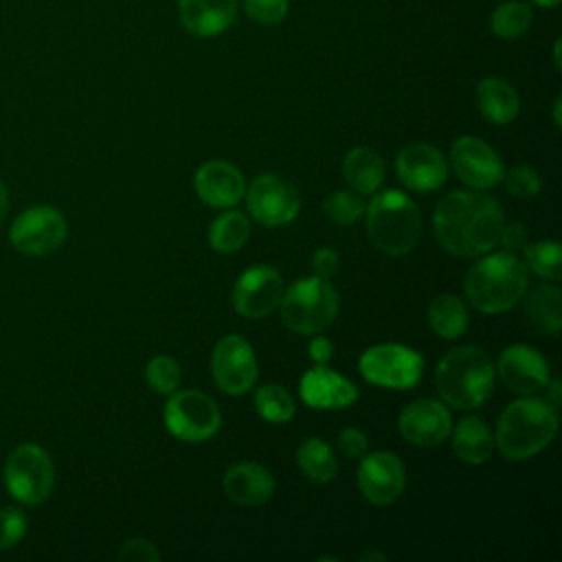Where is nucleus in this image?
I'll use <instances>...</instances> for the list:
<instances>
[{
	"label": "nucleus",
	"mask_w": 562,
	"mask_h": 562,
	"mask_svg": "<svg viewBox=\"0 0 562 562\" xmlns=\"http://www.w3.org/2000/svg\"><path fill=\"white\" fill-rule=\"evenodd\" d=\"M505 224L501 204L472 191L446 193L432 213V228L439 244L457 257H481L498 244Z\"/></svg>",
	"instance_id": "f257e3e1"
},
{
	"label": "nucleus",
	"mask_w": 562,
	"mask_h": 562,
	"mask_svg": "<svg viewBox=\"0 0 562 562\" xmlns=\"http://www.w3.org/2000/svg\"><path fill=\"white\" fill-rule=\"evenodd\" d=\"M558 432V413L547 400L525 395L498 417L494 446L509 461H525L544 450Z\"/></svg>",
	"instance_id": "f03ea898"
},
{
	"label": "nucleus",
	"mask_w": 562,
	"mask_h": 562,
	"mask_svg": "<svg viewBox=\"0 0 562 562\" xmlns=\"http://www.w3.org/2000/svg\"><path fill=\"white\" fill-rule=\"evenodd\" d=\"M527 281V266L516 255L492 252L468 270L463 290L479 312L503 314L525 299Z\"/></svg>",
	"instance_id": "7ed1b4c3"
},
{
	"label": "nucleus",
	"mask_w": 562,
	"mask_h": 562,
	"mask_svg": "<svg viewBox=\"0 0 562 562\" xmlns=\"http://www.w3.org/2000/svg\"><path fill=\"white\" fill-rule=\"evenodd\" d=\"M435 382L446 404L459 411H472L492 395L494 367L483 349L461 345L439 360Z\"/></svg>",
	"instance_id": "20e7f679"
},
{
	"label": "nucleus",
	"mask_w": 562,
	"mask_h": 562,
	"mask_svg": "<svg viewBox=\"0 0 562 562\" xmlns=\"http://www.w3.org/2000/svg\"><path fill=\"white\" fill-rule=\"evenodd\" d=\"M367 235L371 244L386 255H406L422 235V215L417 204L402 191H375L364 206Z\"/></svg>",
	"instance_id": "39448f33"
},
{
	"label": "nucleus",
	"mask_w": 562,
	"mask_h": 562,
	"mask_svg": "<svg viewBox=\"0 0 562 562\" xmlns=\"http://www.w3.org/2000/svg\"><path fill=\"white\" fill-rule=\"evenodd\" d=\"M281 323L294 334H318L338 314V294L327 279L316 274L299 279L281 296Z\"/></svg>",
	"instance_id": "423d86ee"
},
{
	"label": "nucleus",
	"mask_w": 562,
	"mask_h": 562,
	"mask_svg": "<svg viewBox=\"0 0 562 562\" xmlns=\"http://www.w3.org/2000/svg\"><path fill=\"white\" fill-rule=\"evenodd\" d=\"M53 483L55 465L42 446L22 443L7 457L4 487L15 501L24 505H40L48 498Z\"/></svg>",
	"instance_id": "0eeeda50"
},
{
	"label": "nucleus",
	"mask_w": 562,
	"mask_h": 562,
	"mask_svg": "<svg viewBox=\"0 0 562 562\" xmlns=\"http://www.w3.org/2000/svg\"><path fill=\"white\" fill-rule=\"evenodd\" d=\"M167 430L187 443L211 439L222 426V413L213 397L202 391H173L162 411Z\"/></svg>",
	"instance_id": "6e6552de"
},
{
	"label": "nucleus",
	"mask_w": 562,
	"mask_h": 562,
	"mask_svg": "<svg viewBox=\"0 0 562 562\" xmlns=\"http://www.w3.org/2000/svg\"><path fill=\"white\" fill-rule=\"evenodd\" d=\"M360 373L367 382L386 389H413L424 371V358L400 342H380L360 356Z\"/></svg>",
	"instance_id": "1a4fd4ad"
},
{
	"label": "nucleus",
	"mask_w": 562,
	"mask_h": 562,
	"mask_svg": "<svg viewBox=\"0 0 562 562\" xmlns=\"http://www.w3.org/2000/svg\"><path fill=\"white\" fill-rule=\"evenodd\" d=\"M66 217L55 206H31L11 224V244L24 255H48L66 239Z\"/></svg>",
	"instance_id": "9d476101"
},
{
	"label": "nucleus",
	"mask_w": 562,
	"mask_h": 562,
	"mask_svg": "<svg viewBox=\"0 0 562 562\" xmlns=\"http://www.w3.org/2000/svg\"><path fill=\"white\" fill-rule=\"evenodd\" d=\"M215 384L228 395H241L257 382V358L250 342L237 334L224 336L211 353Z\"/></svg>",
	"instance_id": "9b49d317"
},
{
	"label": "nucleus",
	"mask_w": 562,
	"mask_h": 562,
	"mask_svg": "<svg viewBox=\"0 0 562 562\" xmlns=\"http://www.w3.org/2000/svg\"><path fill=\"white\" fill-rule=\"evenodd\" d=\"M450 165L459 180L474 191H487L505 176L501 156L479 136H459L450 147Z\"/></svg>",
	"instance_id": "f8f14e48"
},
{
	"label": "nucleus",
	"mask_w": 562,
	"mask_h": 562,
	"mask_svg": "<svg viewBox=\"0 0 562 562\" xmlns=\"http://www.w3.org/2000/svg\"><path fill=\"white\" fill-rule=\"evenodd\" d=\"M250 215L263 226H283L299 215L301 200L296 189L274 173H259L246 191Z\"/></svg>",
	"instance_id": "ddd939ff"
},
{
	"label": "nucleus",
	"mask_w": 562,
	"mask_h": 562,
	"mask_svg": "<svg viewBox=\"0 0 562 562\" xmlns=\"http://www.w3.org/2000/svg\"><path fill=\"white\" fill-rule=\"evenodd\" d=\"M283 296V277L270 266L244 270L233 285V307L244 318H263L272 314Z\"/></svg>",
	"instance_id": "4468645a"
},
{
	"label": "nucleus",
	"mask_w": 562,
	"mask_h": 562,
	"mask_svg": "<svg viewBox=\"0 0 562 562\" xmlns=\"http://www.w3.org/2000/svg\"><path fill=\"white\" fill-rule=\"evenodd\" d=\"M406 485V470L397 454L378 450L360 457L358 487L373 505H391L400 498Z\"/></svg>",
	"instance_id": "2eb2a0df"
},
{
	"label": "nucleus",
	"mask_w": 562,
	"mask_h": 562,
	"mask_svg": "<svg viewBox=\"0 0 562 562\" xmlns=\"http://www.w3.org/2000/svg\"><path fill=\"white\" fill-rule=\"evenodd\" d=\"M496 373L501 382L518 393L531 395L547 386L549 382V362L547 358L531 345H509L501 351L496 362Z\"/></svg>",
	"instance_id": "dca6fc26"
},
{
	"label": "nucleus",
	"mask_w": 562,
	"mask_h": 562,
	"mask_svg": "<svg viewBox=\"0 0 562 562\" xmlns=\"http://www.w3.org/2000/svg\"><path fill=\"white\" fill-rule=\"evenodd\" d=\"M395 171L406 189L428 193L446 182L448 165L437 147L428 143H411L397 151Z\"/></svg>",
	"instance_id": "f3484780"
},
{
	"label": "nucleus",
	"mask_w": 562,
	"mask_h": 562,
	"mask_svg": "<svg viewBox=\"0 0 562 562\" xmlns=\"http://www.w3.org/2000/svg\"><path fill=\"white\" fill-rule=\"evenodd\" d=\"M397 430L413 446H439L452 430V417L439 400H415L400 413Z\"/></svg>",
	"instance_id": "a211bd4d"
},
{
	"label": "nucleus",
	"mask_w": 562,
	"mask_h": 562,
	"mask_svg": "<svg viewBox=\"0 0 562 562\" xmlns=\"http://www.w3.org/2000/svg\"><path fill=\"white\" fill-rule=\"evenodd\" d=\"M193 187L198 198L213 209L235 206L246 193L241 171L226 160H209L200 165L193 176Z\"/></svg>",
	"instance_id": "6ab92c4d"
},
{
	"label": "nucleus",
	"mask_w": 562,
	"mask_h": 562,
	"mask_svg": "<svg viewBox=\"0 0 562 562\" xmlns=\"http://www.w3.org/2000/svg\"><path fill=\"white\" fill-rule=\"evenodd\" d=\"M301 397L310 408H347L358 400V389L345 375L316 364L301 378Z\"/></svg>",
	"instance_id": "aec40b11"
},
{
	"label": "nucleus",
	"mask_w": 562,
	"mask_h": 562,
	"mask_svg": "<svg viewBox=\"0 0 562 562\" xmlns=\"http://www.w3.org/2000/svg\"><path fill=\"white\" fill-rule=\"evenodd\" d=\"M222 490L228 501L241 507H259L274 494V479L261 463H237L224 472Z\"/></svg>",
	"instance_id": "412c9836"
},
{
	"label": "nucleus",
	"mask_w": 562,
	"mask_h": 562,
	"mask_svg": "<svg viewBox=\"0 0 562 562\" xmlns=\"http://www.w3.org/2000/svg\"><path fill=\"white\" fill-rule=\"evenodd\" d=\"M178 13L182 26L191 35L215 37L233 24L237 0H180Z\"/></svg>",
	"instance_id": "4be33fe9"
},
{
	"label": "nucleus",
	"mask_w": 562,
	"mask_h": 562,
	"mask_svg": "<svg viewBox=\"0 0 562 562\" xmlns=\"http://www.w3.org/2000/svg\"><path fill=\"white\" fill-rule=\"evenodd\" d=\"M474 99L483 119L494 125H505L514 121L520 110V99L516 88L501 77H485L476 86Z\"/></svg>",
	"instance_id": "5701e85b"
},
{
	"label": "nucleus",
	"mask_w": 562,
	"mask_h": 562,
	"mask_svg": "<svg viewBox=\"0 0 562 562\" xmlns=\"http://www.w3.org/2000/svg\"><path fill=\"white\" fill-rule=\"evenodd\" d=\"M384 160L371 147H353L342 162L345 182L360 195H373L384 182Z\"/></svg>",
	"instance_id": "b1692460"
},
{
	"label": "nucleus",
	"mask_w": 562,
	"mask_h": 562,
	"mask_svg": "<svg viewBox=\"0 0 562 562\" xmlns=\"http://www.w3.org/2000/svg\"><path fill=\"white\" fill-rule=\"evenodd\" d=\"M452 450L463 463L481 465L494 452V435L481 417L468 415V417L459 419V424L452 432Z\"/></svg>",
	"instance_id": "393cba45"
},
{
	"label": "nucleus",
	"mask_w": 562,
	"mask_h": 562,
	"mask_svg": "<svg viewBox=\"0 0 562 562\" xmlns=\"http://www.w3.org/2000/svg\"><path fill=\"white\" fill-rule=\"evenodd\" d=\"M562 292L553 283H542L527 294L525 314L529 323L542 334H558L562 327V312H560Z\"/></svg>",
	"instance_id": "a878e982"
},
{
	"label": "nucleus",
	"mask_w": 562,
	"mask_h": 562,
	"mask_svg": "<svg viewBox=\"0 0 562 562\" xmlns=\"http://www.w3.org/2000/svg\"><path fill=\"white\" fill-rule=\"evenodd\" d=\"M428 323L439 338H459L470 325L465 303L457 294H437L428 305Z\"/></svg>",
	"instance_id": "bb28decb"
},
{
	"label": "nucleus",
	"mask_w": 562,
	"mask_h": 562,
	"mask_svg": "<svg viewBox=\"0 0 562 562\" xmlns=\"http://www.w3.org/2000/svg\"><path fill=\"white\" fill-rule=\"evenodd\" d=\"M296 463L301 472L314 483H329L338 470L331 446L321 437L303 439V443L296 448Z\"/></svg>",
	"instance_id": "cd10ccee"
},
{
	"label": "nucleus",
	"mask_w": 562,
	"mask_h": 562,
	"mask_svg": "<svg viewBox=\"0 0 562 562\" xmlns=\"http://www.w3.org/2000/svg\"><path fill=\"white\" fill-rule=\"evenodd\" d=\"M250 237V222L239 211H226L209 226V244L222 255L237 252Z\"/></svg>",
	"instance_id": "c85d7f7f"
},
{
	"label": "nucleus",
	"mask_w": 562,
	"mask_h": 562,
	"mask_svg": "<svg viewBox=\"0 0 562 562\" xmlns=\"http://www.w3.org/2000/svg\"><path fill=\"white\" fill-rule=\"evenodd\" d=\"M533 11L527 2L507 0L501 2L490 18V31L501 40H518L531 26Z\"/></svg>",
	"instance_id": "c756f323"
},
{
	"label": "nucleus",
	"mask_w": 562,
	"mask_h": 562,
	"mask_svg": "<svg viewBox=\"0 0 562 562\" xmlns=\"http://www.w3.org/2000/svg\"><path fill=\"white\" fill-rule=\"evenodd\" d=\"M257 413L270 424H285L294 417V397L279 384H263L255 393Z\"/></svg>",
	"instance_id": "7c9ffc66"
},
{
	"label": "nucleus",
	"mask_w": 562,
	"mask_h": 562,
	"mask_svg": "<svg viewBox=\"0 0 562 562\" xmlns=\"http://www.w3.org/2000/svg\"><path fill=\"white\" fill-rule=\"evenodd\" d=\"M525 263L531 268L538 277H544L549 281H558L562 274V250L560 241L555 239H540L533 244H527L525 248Z\"/></svg>",
	"instance_id": "2f4dec72"
},
{
	"label": "nucleus",
	"mask_w": 562,
	"mask_h": 562,
	"mask_svg": "<svg viewBox=\"0 0 562 562\" xmlns=\"http://www.w3.org/2000/svg\"><path fill=\"white\" fill-rule=\"evenodd\" d=\"M323 211H325L329 222L340 224V226H349V224H356L364 215V202H362L360 193H351V191L340 189V191H334L325 198Z\"/></svg>",
	"instance_id": "473e14b6"
},
{
	"label": "nucleus",
	"mask_w": 562,
	"mask_h": 562,
	"mask_svg": "<svg viewBox=\"0 0 562 562\" xmlns=\"http://www.w3.org/2000/svg\"><path fill=\"white\" fill-rule=\"evenodd\" d=\"M145 380L151 391L171 395L180 384V364L169 356H156L145 367Z\"/></svg>",
	"instance_id": "72a5a7b5"
},
{
	"label": "nucleus",
	"mask_w": 562,
	"mask_h": 562,
	"mask_svg": "<svg viewBox=\"0 0 562 562\" xmlns=\"http://www.w3.org/2000/svg\"><path fill=\"white\" fill-rule=\"evenodd\" d=\"M29 518L20 507L0 509V551L13 549L26 533Z\"/></svg>",
	"instance_id": "f704fd0d"
},
{
	"label": "nucleus",
	"mask_w": 562,
	"mask_h": 562,
	"mask_svg": "<svg viewBox=\"0 0 562 562\" xmlns=\"http://www.w3.org/2000/svg\"><path fill=\"white\" fill-rule=\"evenodd\" d=\"M507 191L514 198H533L540 191V176L529 165H516L509 169V173L503 176Z\"/></svg>",
	"instance_id": "c9c22d12"
},
{
	"label": "nucleus",
	"mask_w": 562,
	"mask_h": 562,
	"mask_svg": "<svg viewBox=\"0 0 562 562\" xmlns=\"http://www.w3.org/2000/svg\"><path fill=\"white\" fill-rule=\"evenodd\" d=\"M288 0H244L246 15L261 26H274L288 15Z\"/></svg>",
	"instance_id": "e433bc0d"
},
{
	"label": "nucleus",
	"mask_w": 562,
	"mask_h": 562,
	"mask_svg": "<svg viewBox=\"0 0 562 562\" xmlns=\"http://www.w3.org/2000/svg\"><path fill=\"white\" fill-rule=\"evenodd\" d=\"M119 560H132V562H158L162 555L160 551L145 538H130L123 542V547L116 553Z\"/></svg>",
	"instance_id": "4c0bfd02"
},
{
	"label": "nucleus",
	"mask_w": 562,
	"mask_h": 562,
	"mask_svg": "<svg viewBox=\"0 0 562 562\" xmlns=\"http://www.w3.org/2000/svg\"><path fill=\"white\" fill-rule=\"evenodd\" d=\"M338 448L345 457L349 459H360L362 454H367L369 450V441H367V435L358 428H345L340 430L338 435Z\"/></svg>",
	"instance_id": "58836bf2"
},
{
	"label": "nucleus",
	"mask_w": 562,
	"mask_h": 562,
	"mask_svg": "<svg viewBox=\"0 0 562 562\" xmlns=\"http://www.w3.org/2000/svg\"><path fill=\"white\" fill-rule=\"evenodd\" d=\"M498 241L503 244L505 252L516 255L518 250H522V248L527 246V228H525L520 222L503 224L501 235H498Z\"/></svg>",
	"instance_id": "ea45409f"
},
{
	"label": "nucleus",
	"mask_w": 562,
	"mask_h": 562,
	"mask_svg": "<svg viewBox=\"0 0 562 562\" xmlns=\"http://www.w3.org/2000/svg\"><path fill=\"white\" fill-rule=\"evenodd\" d=\"M338 252L331 250V248H318L314 255H312V272L321 279H329L338 272Z\"/></svg>",
	"instance_id": "a19ab883"
},
{
	"label": "nucleus",
	"mask_w": 562,
	"mask_h": 562,
	"mask_svg": "<svg viewBox=\"0 0 562 562\" xmlns=\"http://www.w3.org/2000/svg\"><path fill=\"white\" fill-rule=\"evenodd\" d=\"M331 351H334V345L329 338L325 336H316L312 338L310 342V358L316 362V364H325L331 360Z\"/></svg>",
	"instance_id": "79ce46f5"
},
{
	"label": "nucleus",
	"mask_w": 562,
	"mask_h": 562,
	"mask_svg": "<svg viewBox=\"0 0 562 562\" xmlns=\"http://www.w3.org/2000/svg\"><path fill=\"white\" fill-rule=\"evenodd\" d=\"M544 389H547V393H549V395H547V402L558 408V406H560V397H562V395H560V391H562L560 380H558V378H553V380L549 378V382H547Z\"/></svg>",
	"instance_id": "37998d69"
},
{
	"label": "nucleus",
	"mask_w": 562,
	"mask_h": 562,
	"mask_svg": "<svg viewBox=\"0 0 562 562\" xmlns=\"http://www.w3.org/2000/svg\"><path fill=\"white\" fill-rule=\"evenodd\" d=\"M7 211H9V193H7L4 184L0 182V226L7 220Z\"/></svg>",
	"instance_id": "c03bdc74"
},
{
	"label": "nucleus",
	"mask_w": 562,
	"mask_h": 562,
	"mask_svg": "<svg viewBox=\"0 0 562 562\" xmlns=\"http://www.w3.org/2000/svg\"><path fill=\"white\" fill-rule=\"evenodd\" d=\"M367 560H375V562H384L386 560V553L382 551H375V549H369L364 553H360V562H367Z\"/></svg>",
	"instance_id": "a18cd8bd"
},
{
	"label": "nucleus",
	"mask_w": 562,
	"mask_h": 562,
	"mask_svg": "<svg viewBox=\"0 0 562 562\" xmlns=\"http://www.w3.org/2000/svg\"><path fill=\"white\" fill-rule=\"evenodd\" d=\"M536 7H542V9H553L560 4V0H531Z\"/></svg>",
	"instance_id": "49530a36"
},
{
	"label": "nucleus",
	"mask_w": 562,
	"mask_h": 562,
	"mask_svg": "<svg viewBox=\"0 0 562 562\" xmlns=\"http://www.w3.org/2000/svg\"><path fill=\"white\" fill-rule=\"evenodd\" d=\"M560 103H562V99L558 97V99H555V103H553V123H555V125H560V123H562V121H560Z\"/></svg>",
	"instance_id": "de8ad7c7"
},
{
	"label": "nucleus",
	"mask_w": 562,
	"mask_h": 562,
	"mask_svg": "<svg viewBox=\"0 0 562 562\" xmlns=\"http://www.w3.org/2000/svg\"><path fill=\"white\" fill-rule=\"evenodd\" d=\"M553 59H555V68H560V40H555V48H553Z\"/></svg>",
	"instance_id": "09e8293b"
}]
</instances>
